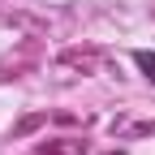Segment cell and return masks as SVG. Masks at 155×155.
I'll return each mask as SVG.
<instances>
[{
  "mask_svg": "<svg viewBox=\"0 0 155 155\" xmlns=\"http://www.w3.org/2000/svg\"><path fill=\"white\" fill-rule=\"evenodd\" d=\"M134 61H138V69L155 82V52H134Z\"/></svg>",
  "mask_w": 155,
  "mask_h": 155,
  "instance_id": "6da1fadb",
  "label": "cell"
}]
</instances>
